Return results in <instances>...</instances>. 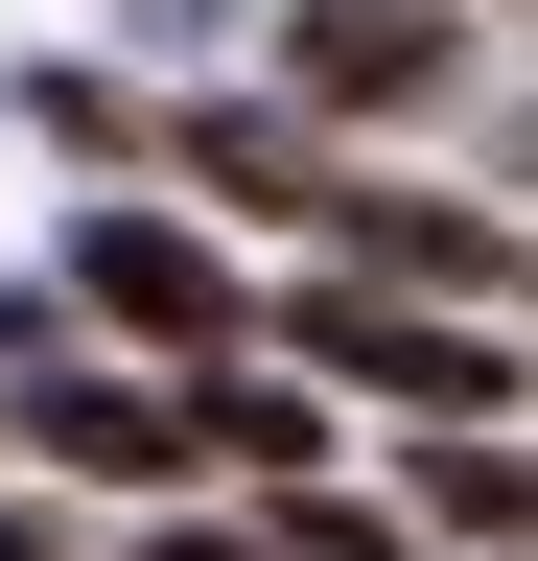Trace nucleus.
<instances>
[{
  "label": "nucleus",
  "instance_id": "obj_1",
  "mask_svg": "<svg viewBox=\"0 0 538 561\" xmlns=\"http://www.w3.org/2000/svg\"><path fill=\"white\" fill-rule=\"evenodd\" d=\"M305 351L375 375L398 421H515V328L492 305H398V280H375V305H305Z\"/></svg>",
  "mask_w": 538,
  "mask_h": 561
},
{
  "label": "nucleus",
  "instance_id": "obj_2",
  "mask_svg": "<svg viewBox=\"0 0 538 561\" xmlns=\"http://www.w3.org/2000/svg\"><path fill=\"white\" fill-rule=\"evenodd\" d=\"M71 305L141 328V351H234V257L187 234V210H94V234H71Z\"/></svg>",
  "mask_w": 538,
  "mask_h": 561
},
{
  "label": "nucleus",
  "instance_id": "obj_3",
  "mask_svg": "<svg viewBox=\"0 0 538 561\" xmlns=\"http://www.w3.org/2000/svg\"><path fill=\"white\" fill-rule=\"evenodd\" d=\"M282 94L305 117H422L445 94V0H305V24H282Z\"/></svg>",
  "mask_w": 538,
  "mask_h": 561
},
{
  "label": "nucleus",
  "instance_id": "obj_4",
  "mask_svg": "<svg viewBox=\"0 0 538 561\" xmlns=\"http://www.w3.org/2000/svg\"><path fill=\"white\" fill-rule=\"evenodd\" d=\"M24 421H47V468H187V398H141V375H24Z\"/></svg>",
  "mask_w": 538,
  "mask_h": 561
},
{
  "label": "nucleus",
  "instance_id": "obj_5",
  "mask_svg": "<svg viewBox=\"0 0 538 561\" xmlns=\"http://www.w3.org/2000/svg\"><path fill=\"white\" fill-rule=\"evenodd\" d=\"M187 164H211L234 210H328V140L305 117H187Z\"/></svg>",
  "mask_w": 538,
  "mask_h": 561
},
{
  "label": "nucleus",
  "instance_id": "obj_6",
  "mask_svg": "<svg viewBox=\"0 0 538 561\" xmlns=\"http://www.w3.org/2000/svg\"><path fill=\"white\" fill-rule=\"evenodd\" d=\"M422 515H445L468 561H515V445H492V421H445V445H422Z\"/></svg>",
  "mask_w": 538,
  "mask_h": 561
},
{
  "label": "nucleus",
  "instance_id": "obj_7",
  "mask_svg": "<svg viewBox=\"0 0 538 561\" xmlns=\"http://www.w3.org/2000/svg\"><path fill=\"white\" fill-rule=\"evenodd\" d=\"M0 561H94V538H71V515H47V491H0Z\"/></svg>",
  "mask_w": 538,
  "mask_h": 561
},
{
  "label": "nucleus",
  "instance_id": "obj_8",
  "mask_svg": "<svg viewBox=\"0 0 538 561\" xmlns=\"http://www.w3.org/2000/svg\"><path fill=\"white\" fill-rule=\"evenodd\" d=\"M141 561H257V515H164V538H141Z\"/></svg>",
  "mask_w": 538,
  "mask_h": 561
}]
</instances>
